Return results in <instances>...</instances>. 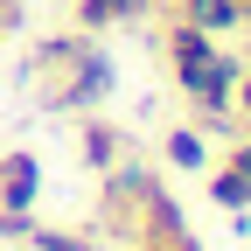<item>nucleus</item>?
Segmentation results:
<instances>
[{
    "mask_svg": "<svg viewBox=\"0 0 251 251\" xmlns=\"http://www.w3.org/2000/svg\"><path fill=\"white\" fill-rule=\"evenodd\" d=\"M28 181H35V168H28V161H7V188H0V196H7V202H28Z\"/></svg>",
    "mask_w": 251,
    "mask_h": 251,
    "instance_id": "nucleus-1",
    "label": "nucleus"
}]
</instances>
